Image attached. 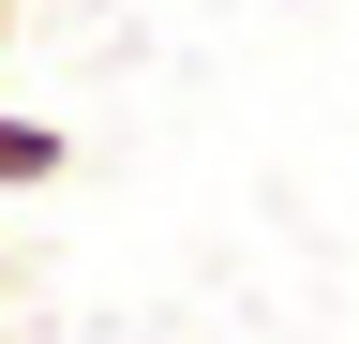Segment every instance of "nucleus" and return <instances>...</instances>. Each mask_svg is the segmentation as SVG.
Returning a JSON list of instances; mask_svg holds the SVG:
<instances>
[{
    "instance_id": "obj_2",
    "label": "nucleus",
    "mask_w": 359,
    "mask_h": 344,
    "mask_svg": "<svg viewBox=\"0 0 359 344\" xmlns=\"http://www.w3.org/2000/svg\"><path fill=\"white\" fill-rule=\"evenodd\" d=\"M0 46H15V0H0Z\"/></svg>"
},
{
    "instance_id": "obj_3",
    "label": "nucleus",
    "mask_w": 359,
    "mask_h": 344,
    "mask_svg": "<svg viewBox=\"0 0 359 344\" xmlns=\"http://www.w3.org/2000/svg\"><path fill=\"white\" fill-rule=\"evenodd\" d=\"M0 284H15V240H0Z\"/></svg>"
},
{
    "instance_id": "obj_1",
    "label": "nucleus",
    "mask_w": 359,
    "mask_h": 344,
    "mask_svg": "<svg viewBox=\"0 0 359 344\" xmlns=\"http://www.w3.org/2000/svg\"><path fill=\"white\" fill-rule=\"evenodd\" d=\"M60 165H75V135H60V120H30V105H0V209H15V195H45Z\"/></svg>"
}]
</instances>
